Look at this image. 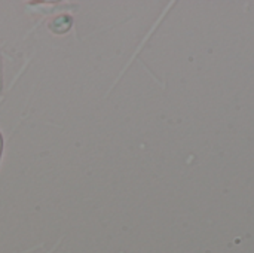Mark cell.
I'll return each instance as SVG.
<instances>
[{"label": "cell", "mask_w": 254, "mask_h": 253, "mask_svg": "<svg viewBox=\"0 0 254 253\" xmlns=\"http://www.w3.org/2000/svg\"><path fill=\"white\" fill-rule=\"evenodd\" d=\"M73 24V19L68 16V15H61V16H57L52 22H51V30L54 33H65L68 31V28L71 27Z\"/></svg>", "instance_id": "1"}, {"label": "cell", "mask_w": 254, "mask_h": 253, "mask_svg": "<svg viewBox=\"0 0 254 253\" xmlns=\"http://www.w3.org/2000/svg\"><path fill=\"white\" fill-rule=\"evenodd\" d=\"M1 151H3V137H1V133H0V158H1Z\"/></svg>", "instance_id": "2"}]
</instances>
